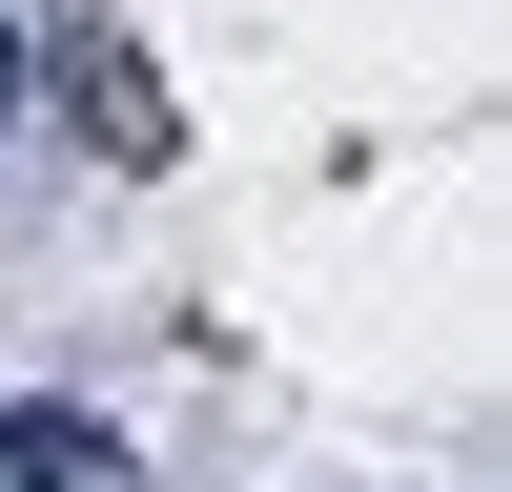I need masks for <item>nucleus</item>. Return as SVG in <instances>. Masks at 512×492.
<instances>
[{"mask_svg":"<svg viewBox=\"0 0 512 492\" xmlns=\"http://www.w3.org/2000/svg\"><path fill=\"white\" fill-rule=\"evenodd\" d=\"M0 492H144V451H123L103 410H62V390H21V410H0Z\"/></svg>","mask_w":512,"mask_h":492,"instance_id":"nucleus-1","label":"nucleus"},{"mask_svg":"<svg viewBox=\"0 0 512 492\" xmlns=\"http://www.w3.org/2000/svg\"><path fill=\"white\" fill-rule=\"evenodd\" d=\"M62 103H82V144H103V164H164V82L123 62V41H82V62H62Z\"/></svg>","mask_w":512,"mask_h":492,"instance_id":"nucleus-2","label":"nucleus"},{"mask_svg":"<svg viewBox=\"0 0 512 492\" xmlns=\"http://www.w3.org/2000/svg\"><path fill=\"white\" fill-rule=\"evenodd\" d=\"M21 82H41V41H0V123H21Z\"/></svg>","mask_w":512,"mask_h":492,"instance_id":"nucleus-3","label":"nucleus"}]
</instances>
